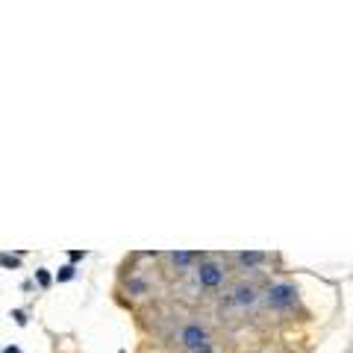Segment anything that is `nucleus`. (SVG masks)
Listing matches in <instances>:
<instances>
[{
    "label": "nucleus",
    "instance_id": "1",
    "mask_svg": "<svg viewBox=\"0 0 353 353\" xmlns=\"http://www.w3.org/2000/svg\"><path fill=\"white\" fill-rule=\"evenodd\" d=\"M297 300V288L291 286V283H277V286L268 288V306L271 309H280V312H286L291 309Z\"/></svg>",
    "mask_w": 353,
    "mask_h": 353
},
{
    "label": "nucleus",
    "instance_id": "2",
    "mask_svg": "<svg viewBox=\"0 0 353 353\" xmlns=\"http://www.w3.org/2000/svg\"><path fill=\"white\" fill-rule=\"evenodd\" d=\"M197 283L206 288H215L224 283V265L221 262H215V259H200V265H197Z\"/></svg>",
    "mask_w": 353,
    "mask_h": 353
},
{
    "label": "nucleus",
    "instance_id": "3",
    "mask_svg": "<svg viewBox=\"0 0 353 353\" xmlns=\"http://www.w3.org/2000/svg\"><path fill=\"white\" fill-rule=\"evenodd\" d=\"M180 338H183V347L188 353H200L203 347H209V333L203 327H197V324H188Z\"/></svg>",
    "mask_w": 353,
    "mask_h": 353
},
{
    "label": "nucleus",
    "instance_id": "4",
    "mask_svg": "<svg viewBox=\"0 0 353 353\" xmlns=\"http://www.w3.org/2000/svg\"><path fill=\"white\" fill-rule=\"evenodd\" d=\"M256 300H259V291H256V286H250V283H238V286L233 288V303L235 306H253Z\"/></svg>",
    "mask_w": 353,
    "mask_h": 353
},
{
    "label": "nucleus",
    "instance_id": "5",
    "mask_svg": "<svg viewBox=\"0 0 353 353\" xmlns=\"http://www.w3.org/2000/svg\"><path fill=\"white\" fill-rule=\"evenodd\" d=\"M200 259V253H194V250H174L171 253V262L177 265V268H188V265H194Z\"/></svg>",
    "mask_w": 353,
    "mask_h": 353
},
{
    "label": "nucleus",
    "instance_id": "6",
    "mask_svg": "<svg viewBox=\"0 0 353 353\" xmlns=\"http://www.w3.org/2000/svg\"><path fill=\"white\" fill-rule=\"evenodd\" d=\"M235 259L241 262V265H259V262H265V253L262 250H241V253H235Z\"/></svg>",
    "mask_w": 353,
    "mask_h": 353
},
{
    "label": "nucleus",
    "instance_id": "7",
    "mask_svg": "<svg viewBox=\"0 0 353 353\" xmlns=\"http://www.w3.org/2000/svg\"><path fill=\"white\" fill-rule=\"evenodd\" d=\"M74 274H77L74 265H62V268L56 271V280H59V283H65V280H74Z\"/></svg>",
    "mask_w": 353,
    "mask_h": 353
},
{
    "label": "nucleus",
    "instance_id": "8",
    "mask_svg": "<svg viewBox=\"0 0 353 353\" xmlns=\"http://www.w3.org/2000/svg\"><path fill=\"white\" fill-rule=\"evenodd\" d=\"M35 280H38V286H41V288H47V286L53 283V277H51V274H47L44 268H38V271H35Z\"/></svg>",
    "mask_w": 353,
    "mask_h": 353
},
{
    "label": "nucleus",
    "instance_id": "9",
    "mask_svg": "<svg viewBox=\"0 0 353 353\" xmlns=\"http://www.w3.org/2000/svg\"><path fill=\"white\" fill-rule=\"evenodd\" d=\"M130 291H133V294H144V291H147V283H144V280H130Z\"/></svg>",
    "mask_w": 353,
    "mask_h": 353
},
{
    "label": "nucleus",
    "instance_id": "10",
    "mask_svg": "<svg viewBox=\"0 0 353 353\" xmlns=\"http://www.w3.org/2000/svg\"><path fill=\"white\" fill-rule=\"evenodd\" d=\"M3 268H18V256H3Z\"/></svg>",
    "mask_w": 353,
    "mask_h": 353
},
{
    "label": "nucleus",
    "instance_id": "11",
    "mask_svg": "<svg viewBox=\"0 0 353 353\" xmlns=\"http://www.w3.org/2000/svg\"><path fill=\"white\" fill-rule=\"evenodd\" d=\"M68 256H71V262H80V259H85V250H71Z\"/></svg>",
    "mask_w": 353,
    "mask_h": 353
},
{
    "label": "nucleus",
    "instance_id": "12",
    "mask_svg": "<svg viewBox=\"0 0 353 353\" xmlns=\"http://www.w3.org/2000/svg\"><path fill=\"white\" fill-rule=\"evenodd\" d=\"M12 318H15L18 324H21V327H24V324H27V315H24V312H21V309H15V312H12Z\"/></svg>",
    "mask_w": 353,
    "mask_h": 353
},
{
    "label": "nucleus",
    "instance_id": "13",
    "mask_svg": "<svg viewBox=\"0 0 353 353\" xmlns=\"http://www.w3.org/2000/svg\"><path fill=\"white\" fill-rule=\"evenodd\" d=\"M3 353H21V350H18V347H6Z\"/></svg>",
    "mask_w": 353,
    "mask_h": 353
},
{
    "label": "nucleus",
    "instance_id": "14",
    "mask_svg": "<svg viewBox=\"0 0 353 353\" xmlns=\"http://www.w3.org/2000/svg\"><path fill=\"white\" fill-rule=\"evenodd\" d=\"M200 353H212V344H209V347H203V350Z\"/></svg>",
    "mask_w": 353,
    "mask_h": 353
}]
</instances>
